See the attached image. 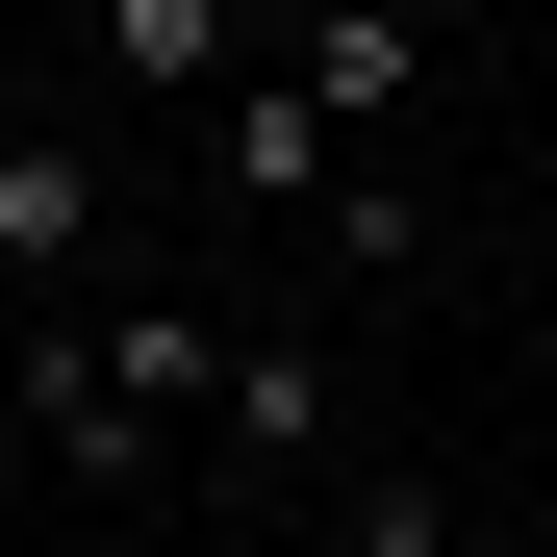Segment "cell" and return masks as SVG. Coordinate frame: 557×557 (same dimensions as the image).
<instances>
[{
	"instance_id": "52a82bcc",
	"label": "cell",
	"mask_w": 557,
	"mask_h": 557,
	"mask_svg": "<svg viewBox=\"0 0 557 557\" xmlns=\"http://www.w3.org/2000/svg\"><path fill=\"white\" fill-rule=\"evenodd\" d=\"M355 557H431V482H406V507H381V532H355Z\"/></svg>"
},
{
	"instance_id": "8992f818",
	"label": "cell",
	"mask_w": 557,
	"mask_h": 557,
	"mask_svg": "<svg viewBox=\"0 0 557 557\" xmlns=\"http://www.w3.org/2000/svg\"><path fill=\"white\" fill-rule=\"evenodd\" d=\"M76 253H102V177H76V152H26V127H0V278H76Z\"/></svg>"
},
{
	"instance_id": "ba28073f",
	"label": "cell",
	"mask_w": 557,
	"mask_h": 557,
	"mask_svg": "<svg viewBox=\"0 0 557 557\" xmlns=\"http://www.w3.org/2000/svg\"><path fill=\"white\" fill-rule=\"evenodd\" d=\"M0 330H26V278H0Z\"/></svg>"
},
{
	"instance_id": "7a4b0ae2",
	"label": "cell",
	"mask_w": 557,
	"mask_h": 557,
	"mask_svg": "<svg viewBox=\"0 0 557 557\" xmlns=\"http://www.w3.org/2000/svg\"><path fill=\"white\" fill-rule=\"evenodd\" d=\"M203 177H228V203H330V177H355V127L305 102V76H228V102H203Z\"/></svg>"
},
{
	"instance_id": "3957f363",
	"label": "cell",
	"mask_w": 557,
	"mask_h": 557,
	"mask_svg": "<svg viewBox=\"0 0 557 557\" xmlns=\"http://www.w3.org/2000/svg\"><path fill=\"white\" fill-rule=\"evenodd\" d=\"M203 406H228V482H305V456H330V355H305V330H228Z\"/></svg>"
},
{
	"instance_id": "5b68a950",
	"label": "cell",
	"mask_w": 557,
	"mask_h": 557,
	"mask_svg": "<svg viewBox=\"0 0 557 557\" xmlns=\"http://www.w3.org/2000/svg\"><path fill=\"white\" fill-rule=\"evenodd\" d=\"M406 26H431V0H305V51H278V76H305L330 127H381V102H406Z\"/></svg>"
},
{
	"instance_id": "6da1fadb",
	"label": "cell",
	"mask_w": 557,
	"mask_h": 557,
	"mask_svg": "<svg viewBox=\"0 0 557 557\" xmlns=\"http://www.w3.org/2000/svg\"><path fill=\"white\" fill-rule=\"evenodd\" d=\"M203 381H228L203 305H26V330H0V406H26L51 482H152V456L203 431Z\"/></svg>"
},
{
	"instance_id": "277c9868",
	"label": "cell",
	"mask_w": 557,
	"mask_h": 557,
	"mask_svg": "<svg viewBox=\"0 0 557 557\" xmlns=\"http://www.w3.org/2000/svg\"><path fill=\"white\" fill-rule=\"evenodd\" d=\"M102 76L127 102H228L253 76V0H102Z\"/></svg>"
}]
</instances>
